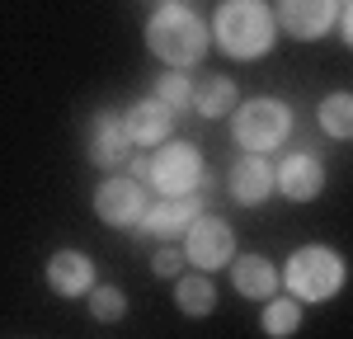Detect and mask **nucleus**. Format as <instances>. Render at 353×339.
Segmentation results:
<instances>
[{
  "label": "nucleus",
  "mask_w": 353,
  "mask_h": 339,
  "mask_svg": "<svg viewBox=\"0 0 353 339\" xmlns=\"http://www.w3.org/2000/svg\"><path fill=\"white\" fill-rule=\"evenodd\" d=\"M146 48L161 61L189 71L193 61H203V52H208V24L193 14L184 0H165L161 10L146 19Z\"/></svg>",
  "instance_id": "1"
},
{
  "label": "nucleus",
  "mask_w": 353,
  "mask_h": 339,
  "mask_svg": "<svg viewBox=\"0 0 353 339\" xmlns=\"http://www.w3.org/2000/svg\"><path fill=\"white\" fill-rule=\"evenodd\" d=\"M212 33H217L221 52L241 56H264L273 48V10L264 0H221L212 14Z\"/></svg>",
  "instance_id": "2"
},
{
  "label": "nucleus",
  "mask_w": 353,
  "mask_h": 339,
  "mask_svg": "<svg viewBox=\"0 0 353 339\" xmlns=\"http://www.w3.org/2000/svg\"><path fill=\"white\" fill-rule=\"evenodd\" d=\"M132 174L156 184L161 194H198V184H208L203 156L193 151L189 141H161L151 156H137Z\"/></svg>",
  "instance_id": "3"
},
{
  "label": "nucleus",
  "mask_w": 353,
  "mask_h": 339,
  "mask_svg": "<svg viewBox=\"0 0 353 339\" xmlns=\"http://www.w3.org/2000/svg\"><path fill=\"white\" fill-rule=\"evenodd\" d=\"M283 282L297 302H330L339 287H344V259L325 245H301L288 269H283Z\"/></svg>",
  "instance_id": "4"
},
{
  "label": "nucleus",
  "mask_w": 353,
  "mask_h": 339,
  "mask_svg": "<svg viewBox=\"0 0 353 339\" xmlns=\"http://www.w3.org/2000/svg\"><path fill=\"white\" fill-rule=\"evenodd\" d=\"M236 141L245 151H273L292 137V109L283 99H250L236 109Z\"/></svg>",
  "instance_id": "5"
},
{
  "label": "nucleus",
  "mask_w": 353,
  "mask_h": 339,
  "mask_svg": "<svg viewBox=\"0 0 353 339\" xmlns=\"http://www.w3.org/2000/svg\"><path fill=\"white\" fill-rule=\"evenodd\" d=\"M231 254H236V231L221 222V217H193L189 231H184V259H189L193 269H203V274H212V269H226L231 264Z\"/></svg>",
  "instance_id": "6"
},
{
  "label": "nucleus",
  "mask_w": 353,
  "mask_h": 339,
  "mask_svg": "<svg viewBox=\"0 0 353 339\" xmlns=\"http://www.w3.org/2000/svg\"><path fill=\"white\" fill-rule=\"evenodd\" d=\"M94 212L99 222L113 226V231H128V226L141 222L146 212V194H141V179H128V174H113L94 189Z\"/></svg>",
  "instance_id": "7"
},
{
  "label": "nucleus",
  "mask_w": 353,
  "mask_h": 339,
  "mask_svg": "<svg viewBox=\"0 0 353 339\" xmlns=\"http://www.w3.org/2000/svg\"><path fill=\"white\" fill-rule=\"evenodd\" d=\"M334 19H339V0H278V24L297 43L325 38Z\"/></svg>",
  "instance_id": "8"
},
{
  "label": "nucleus",
  "mask_w": 353,
  "mask_h": 339,
  "mask_svg": "<svg viewBox=\"0 0 353 339\" xmlns=\"http://www.w3.org/2000/svg\"><path fill=\"white\" fill-rule=\"evenodd\" d=\"M198 212H203L198 194H161V203H156V207H146L137 226H141L146 236H156V240H170V236H184Z\"/></svg>",
  "instance_id": "9"
},
{
  "label": "nucleus",
  "mask_w": 353,
  "mask_h": 339,
  "mask_svg": "<svg viewBox=\"0 0 353 339\" xmlns=\"http://www.w3.org/2000/svg\"><path fill=\"white\" fill-rule=\"evenodd\" d=\"M132 156V137L123 127V113H99L90 127V161L99 170H123Z\"/></svg>",
  "instance_id": "10"
},
{
  "label": "nucleus",
  "mask_w": 353,
  "mask_h": 339,
  "mask_svg": "<svg viewBox=\"0 0 353 339\" xmlns=\"http://www.w3.org/2000/svg\"><path fill=\"white\" fill-rule=\"evenodd\" d=\"M273 189H283L292 203H311L325 189V165L316 156H288L283 165H273Z\"/></svg>",
  "instance_id": "11"
},
{
  "label": "nucleus",
  "mask_w": 353,
  "mask_h": 339,
  "mask_svg": "<svg viewBox=\"0 0 353 339\" xmlns=\"http://www.w3.org/2000/svg\"><path fill=\"white\" fill-rule=\"evenodd\" d=\"M273 194V165L264 151H245L241 161L231 165V198L245 207H259Z\"/></svg>",
  "instance_id": "12"
},
{
  "label": "nucleus",
  "mask_w": 353,
  "mask_h": 339,
  "mask_svg": "<svg viewBox=\"0 0 353 339\" xmlns=\"http://www.w3.org/2000/svg\"><path fill=\"white\" fill-rule=\"evenodd\" d=\"M48 287L57 297H85L94 287V264L81 250H57L48 259Z\"/></svg>",
  "instance_id": "13"
},
{
  "label": "nucleus",
  "mask_w": 353,
  "mask_h": 339,
  "mask_svg": "<svg viewBox=\"0 0 353 339\" xmlns=\"http://www.w3.org/2000/svg\"><path fill=\"white\" fill-rule=\"evenodd\" d=\"M123 127H128L132 146H161L174 132V113L165 109L161 99H141V104H132L123 113Z\"/></svg>",
  "instance_id": "14"
},
{
  "label": "nucleus",
  "mask_w": 353,
  "mask_h": 339,
  "mask_svg": "<svg viewBox=\"0 0 353 339\" xmlns=\"http://www.w3.org/2000/svg\"><path fill=\"white\" fill-rule=\"evenodd\" d=\"M231 278H236V292L250 297V302H269L273 292H278V269L264 254H241L231 264Z\"/></svg>",
  "instance_id": "15"
},
{
  "label": "nucleus",
  "mask_w": 353,
  "mask_h": 339,
  "mask_svg": "<svg viewBox=\"0 0 353 339\" xmlns=\"http://www.w3.org/2000/svg\"><path fill=\"white\" fill-rule=\"evenodd\" d=\"M236 99L241 94H236V81L231 76H212L203 90L193 85V109L203 113V118H226V113L236 109Z\"/></svg>",
  "instance_id": "16"
},
{
  "label": "nucleus",
  "mask_w": 353,
  "mask_h": 339,
  "mask_svg": "<svg viewBox=\"0 0 353 339\" xmlns=\"http://www.w3.org/2000/svg\"><path fill=\"white\" fill-rule=\"evenodd\" d=\"M174 302H179V311H184V316H208V311L217 307V287H212V278L198 269V274H189V278H179Z\"/></svg>",
  "instance_id": "17"
},
{
  "label": "nucleus",
  "mask_w": 353,
  "mask_h": 339,
  "mask_svg": "<svg viewBox=\"0 0 353 339\" xmlns=\"http://www.w3.org/2000/svg\"><path fill=\"white\" fill-rule=\"evenodd\" d=\"M321 127H325L334 141L353 137V94L349 90H334L325 104H321Z\"/></svg>",
  "instance_id": "18"
},
{
  "label": "nucleus",
  "mask_w": 353,
  "mask_h": 339,
  "mask_svg": "<svg viewBox=\"0 0 353 339\" xmlns=\"http://www.w3.org/2000/svg\"><path fill=\"white\" fill-rule=\"evenodd\" d=\"M297 325H301L297 297H269V307H264V335L288 339V335H297Z\"/></svg>",
  "instance_id": "19"
},
{
  "label": "nucleus",
  "mask_w": 353,
  "mask_h": 339,
  "mask_svg": "<svg viewBox=\"0 0 353 339\" xmlns=\"http://www.w3.org/2000/svg\"><path fill=\"white\" fill-rule=\"evenodd\" d=\"M156 99H161V104H165L170 113L189 109V104H193V81H189V71H184V66L165 71L161 81H156Z\"/></svg>",
  "instance_id": "20"
},
{
  "label": "nucleus",
  "mask_w": 353,
  "mask_h": 339,
  "mask_svg": "<svg viewBox=\"0 0 353 339\" xmlns=\"http://www.w3.org/2000/svg\"><path fill=\"white\" fill-rule=\"evenodd\" d=\"M123 311H128V302L118 287H90V316L94 320H118Z\"/></svg>",
  "instance_id": "21"
},
{
  "label": "nucleus",
  "mask_w": 353,
  "mask_h": 339,
  "mask_svg": "<svg viewBox=\"0 0 353 339\" xmlns=\"http://www.w3.org/2000/svg\"><path fill=\"white\" fill-rule=\"evenodd\" d=\"M179 264H184V254H179V250H161V254H156V259H151V269H156L161 278H165V274H174Z\"/></svg>",
  "instance_id": "22"
}]
</instances>
